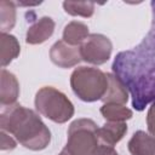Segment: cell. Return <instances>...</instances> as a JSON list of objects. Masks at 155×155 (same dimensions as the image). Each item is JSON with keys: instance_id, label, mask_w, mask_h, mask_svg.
<instances>
[{"instance_id": "obj_14", "label": "cell", "mask_w": 155, "mask_h": 155, "mask_svg": "<svg viewBox=\"0 0 155 155\" xmlns=\"http://www.w3.org/2000/svg\"><path fill=\"white\" fill-rule=\"evenodd\" d=\"M19 53V44L13 35L1 33V65L8 64Z\"/></svg>"}, {"instance_id": "obj_17", "label": "cell", "mask_w": 155, "mask_h": 155, "mask_svg": "<svg viewBox=\"0 0 155 155\" xmlns=\"http://www.w3.org/2000/svg\"><path fill=\"white\" fill-rule=\"evenodd\" d=\"M63 7L71 16L91 17L94 11V4L88 1H64Z\"/></svg>"}, {"instance_id": "obj_5", "label": "cell", "mask_w": 155, "mask_h": 155, "mask_svg": "<svg viewBox=\"0 0 155 155\" xmlns=\"http://www.w3.org/2000/svg\"><path fill=\"white\" fill-rule=\"evenodd\" d=\"M35 107L41 115L58 124L68 121L74 114V107L67 96L50 86L38 91Z\"/></svg>"}, {"instance_id": "obj_20", "label": "cell", "mask_w": 155, "mask_h": 155, "mask_svg": "<svg viewBox=\"0 0 155 155\" xmlns=\"http://www.w3.org/2000/svg\"><path fill=\"white\" fill-rule=\"evenodd\" d=\"M94 155H119V154L114 150L113 147L103 144V145H99L98 147V149H97V151H96Z\"/></svg>"}, {"instance_id": "obj_6", "label": "cell", "mask_w": 155, "mask_h": 155, "mask_svg": "<svg viewBox=\"0 0 155 155\" xmlns=\"http://www.w3.org/2000/svg\"><path fill=\"white\" fill-rule=\"evenodd\" d=\"M111 48V42L107 36L102 34H91L81 44L80 53L84 61L99 65L109 59Z\"/></svg>"}, {"instance_id": "obj_9", "label": "cell", "mask_w": 155, "mask_h": 155, "mask_svg": "<svg viewBox=\"0 0 155 155\" xmlns=\"http://www.w3.org/2000/svg\"><path fill=\"white\" fill-rule=\"evenodd\" d=\"M19 93V85L16 76L12 73H8L6 69H1V105H12L15 104Z\"/></svg>"}, {"instance_id": "obj_13", "label": "cell", "mask_w": 155, "mask_h": 155, "mask_svg": "<svg viewBox=\"0 0 155 155\" xmlns=\"http://www.w3.org/2000/svg\"><path fill=\"white\" fill-rule=\"evenodd\" d=\"M88 38V28L81 22L73 21L65 25L63 31V41L71 46L82 44Z\"/></svg>"}, {"instance_id": "obj_1", "label": "cell", "mask_w": 155, "mask_h": 155, "mask_svg": "<svg viewBox=\"0 0 155 155\" xmlns=\"http://www.w3.org/2000/svg\"><path fill=\"white\" fill-rule=\"evenodd\" d=\"M153 19L148 34L132 50L116 54L111 69L132 97V107L142 111L155 103V1H151Z\"/></svg>"}, {"instance_id": "obj_18", "label": "cell", "mask_w": 155, "mask_h": 155, "mask_svg": "<svg viewBox=\"0 0 155 155\" xmlns=\"http://www.w3.org/2000/svg\"><path fill=\"white\" fill-rule=\"evenodd\" d=\"M147 124H148V130H149L150 134L155 138V103H153V105L150 107V109L148 111Z\"/></svg>"}, {"instance_id": "obj_15", "label": "cell", "mask_w": 155, "mask_h": 155, "mask_svg": "<svg viewBox=\"0 0 155 155\" xmlns=\"http://www.w3.org/2000/svg\"><path fill=\"white\" fill-rule=\"evenodd\" d=\"M102 115L109 120V121H116V122H124L125 120H128L132 117V111L124 107L122 104H115V103H107L101 108Z\"/></svg>"}, {"instance_id": "obj_2", "label": "cell", "mask_w": 155, "mask_h": 155, "mask_svg": "<svg viewBox=\"0 0 155 155\" xmlns=\"http://www.w3.org/2000/svg\"><path fill=\"white\" fill-rule=\"evenodd\" d=\"M0 126L30 150H42L51 140V133L39 115L21 104H12L2 110Z\"/></svg>"}, {"instance_id": "obj_4", "label": "cell", "mask_w": 155, "mask_h": 155, "mask_svg": "<svg viewBox=\"0 0 155 155\" xmlns=\"http://www.w3.org/2000/svg\"><path fill=\"white\" fill-rule=\"evenodd\" d=\"M70 85L80 99L94 102L104 97L108 90V76L97 68L80 67L73 71Z\"/></svg>"}, {"instance_id": "obj_3", "label": "cell", "mask_w": 155, "mask_h": 155, "mask_svg": "<svg viewBox=\"0 0 155 155\" xmlns=\"http://www.w3.org/2000/svg\"><path fill=\"white\" fill-rule=\"evenodd\" d=\"M98 147V127L94 121L79 119L70 124L67 145L59 155H94Z\"/></svg>"}, {"instance_id": "obj_10", "label": "cell", "mask_w": 155, "mask_h": 155, "mask_svg": "<svg viewBox=\"0 0 155 155\" xmlns=\"http://www.w3.org/2000/svg\"><path fill=\"white\" fill-rule=\"evenodd\" d=\"M132 155H155V138L144 131H137L128 142Z\"/></svg>"}, {"instance_id": "obj_7", "label": "cell", "mask_w": 155, "mask_h": 155, "mask_svg": "<svg viewBox=\"0 0 155 155\" xmlns=\"http://www.w3.org/2000/svg\"><path fill=\"white\" fill-rule=\"evenodd\" d=\"M51 61L61 68H70L78 64L82 58L79 46H71L63 40L57 41L50 51Z\"/></svg>"}, {"instance_id": "obj_19", "label": "cell", "mask_w": 155, "mask_h": 155, "mask_svg": "<svg viewBox=\"0 0 155 155\" xmlns=\"http://www.w3.org/2000/svg\"><path fill=\"white\" fill-rule=\"evenodd\" d=\"M0 148L2 149V150H6V149H13L15 147H16V142L11 138V137H8L6 133H5V131H1V143H0Z\"/></svg>"}, {"instance_id": "obj_11", "label": "cell", "mask_w": 155, "mask_h": 155, "mask_svg": "<svg viewBox=\"0 0 155 155\" xmlns=\"http://www.w3.org/2000/svg\"><path fill=\"white\" fill-rule=\"evenodd\" d=\"M108 76V90L102 98L104 104L107 103H115V104H124L128 99L127 88L124 86V84L114 75V74H107Z\"/></svg>"}, {"instance_id": "obj_16", "label": "cell", "mask_w": 155, "mask_h": 155, "mask_svg": "<svg viewBox=\"0 0 155 155\" xmlns=\"http://www.w3.org/2000/svg\"><path fill=\"white\" fill-rule=\"evenodd\" d=\"M0 19L2 33H6L7 30L12 29L16 22V8L13 2L6 0L0 1Z\"/></svg>"}, {"instance_id": "obj_8", "label": "cell", "mask_w": 155, "mask_h": 155, "mask_svg": "<svg viewBox=\"0 0 155 155\" xmlns=\"http://www.w3.org/2000/svg\"><path fill=\"white\" fill-rule=\"evenodd\" d=\"M53 29H54V22L52 21V18L42 17L28 29L25 41L31 45L41 44L52 35Z\"/></svg>"}, {"instance_id": "obj_12", "label": "cell", "mask_w": 155, "mask_h": 155, "mask_svg": "<svg viewBox=\"0 0 155 155\" xmlns=\"http://www.w3.org/2000/svg\"><path fill=\"white\" fill-rule=\"evenodd\" d=\"M126 131L127 125L125 122L109 121L104 124L101 128H98V138H101L105 145L114 147L124 137Z\"/></svg>"}]
</instances>
